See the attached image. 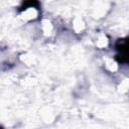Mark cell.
Wrapping results in <instances>:
<instances>
[{"label":"cell","mask_w":129,"mask_h":129,"mask_svg":"<svg viewBox=\"0 0 129 129\" xmlns=\"http://www.w3.org/2000/svg\"><path fill=\"white\" fill-rule=\"evenodd\" d=\"M116 59L119 63L129 66V36L119 39L115 45Z\"/></svg>","instance_id":"cell-1"}]
</instances>
